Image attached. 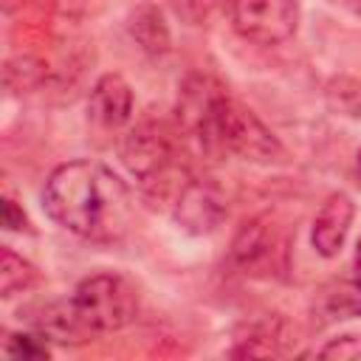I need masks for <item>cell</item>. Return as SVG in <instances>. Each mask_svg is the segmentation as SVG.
Segmentation results:
<instances>
[{
	"mask_svg": "<svg viewBox=\"0 0 361 361\" xmlns=\"http://www.w3.org/2000/svg\"><path fill=\"white\" fill-rule=\"evenodd\" d=\"M127 28H130V37L138 42V48L147 51V54H155L158 56V54H166L169 45H172L169 25L164 23V14L155 6H149V3L138 6L130 14Z\"/></svg>",
	"mask_w": 361,
	"mask_h": 361,
	"instance_id": "12",
	"label": "cell"
},
{
	"mask_svg": "<svg viewBox=\"0 0 361 361\" xmlns=\"http://www.w3.org/2000/svg\"><path fill=\"white\" fill-rule=\"evenodd\" d=\"M293 327L282 313H265L245 322L234 336L231 355H282L293 344Z\"/></svg>",
	"mask_w": 361,
	"mask_h": 361,
	"instance_id": "9",
	"label": "cell"
},
{
	"mask_svg": "<svg viewBox=\"0 0 361 361\" xmlns=\"http://www.w3.org/2000/svg\"><path fill=\"white\" fill-rule=\"evenodd\" d=\"M322 358H338V361H353L361 358V336H338L333 341H327L319 350Z\"/></svg>",
	"mask_w": 361,
	"mask_h": 361,
	"instance_id": "18",
	"label": "cell"
},
{
	"mask_svg": "<svg viewBox=\"0 0 361 361\" xmlns=\"http://www.w3.org/2000/svg\"><path fill=\"white\" fill-rule=\"evenodd\" d=\"M316 305L327 319H358L361 316V282L355 276L330 282L322 288Z\"/></svg>",
	"mask_w": 361,
	"mask_h": 361,
	"instance_id": "13",
	"label": "cell"
},
{
	"mask_svg": "<svg viewBox=\"0 0 361 361\" xmlns=\"http://www.w3.org/2000/svg\"><path fill=\"white\" fill-rule=\"evenodd\" d=\"M3 226H6L8 231H23V228L28 226L25 212L17 206L14 197H3Z\"/></svg>",
	"mask_w": 361,
	"mask_h": 361,
	"instance_id": "19",
	"label": "cell"
},
{
	"mask_svg": "<svg viewBox=\"0 0 361 361\" xmlns=\"http://www.w3.org/2000/svg\"><path fill=\"white\" fill-rule=\"evenodd\" d=\"M228 0H172L175 14L189 25H203L212 20L214 11L226 8Z\"/></svg>",
	"mask_w": 361,
	"mask_h": 361,
	"instance_id": "17",
	"label": "cell"
},
{
	"mask_svg": "<svg viewBox=\"0 0 361 361\" xmlns=\"http://www.w3.org/2000/svg\"><path fill=\"white\" fill-rule=\"evenodd\" d=\"M34 282H37V268L6 245L0 251V296L8 299L20 290H28Z\"/></svg>",
	"mask_w": 361,
	"mask_h": 361,
	"instance_id": "15",
	"label": "cell"
},
{
	"mask_svg": "<svg viewBox=\"0 0 361 361\" xmlns=\"http://www.w3.org/2000/svg\"><path fill=\"white\" fill-rule=\"evenodd\" d=\"M192 138L209 158L237 155L251 164H276L285 158L279 138L257 118V113H251L228 93L217 102L206 124Z\"/></svg>",
	"mask_w": 361,
	"mask_h": 361,
	"instance_id": "2",
	"label": "cell"
},
{
	"mask_svg": "<svg viewBox=\"0 0 361 361\" xmlns=\"http://www.w3.org/2000/svg\"><path fill=\"white\" fill-rule=\"evenodd\" d=\"M48 217L90 243H116L133 223L127 183L99 161H68L56 166L42 189Z\"/></svg>",
	"mask_w": 361,
	"mask_h": 361,
	"instance_id": "1",
	"label": "cell"
},
{
	"mask_svg": "<svg viewBox=\"0 0 361 361\" xmlns=\"http://www.w3.org/2000/svg\"><path fill=\"white\" fill-rule=\"evenodd\" d=\"M347 3H350V6H353L358 14H361V0H347Z\"/></svg>",
	"mask_w": 361,
	"mask_h": 361,
	"instance_id": "21",
	"label": "cell"
},
{
	"mask_svg": "<svg viewBox=\"0 0 361 361\" xmlns=\"http://www.w3.org/2000/svg\"><path fill=\"white\" fill-rule=\"evenodd\" d=\"M71 302L90 333H116L138 313V290L118 274H93L82 279Z\"/></svg>",
	"mask_w": 361,
	"mask_h": 361,
	"instance_id": "4",
	"label": "cell"
},
{
	"mask_svg": "<svg viewBox=\"0 0 361 361\" xmlns=\"http://www.w3.org/2000/svg\"><path fill=\"white\" fill-rule=\"evenodd\" d=\"M178 158V135L161 118H141L121 138V161L147 195L164 197L169 189L178 195L183 186V180H175Z\"/></svg>",
	"mask_w": 361,
	"mask_h": 361,
	"instance_id": "3",
	"label": "cell"
},
{
	"mask_svg": "<svg viewBox=\"0 0 361 361\" xmlns=\"http://www.w3.org/2000/svg\"><path fill=\"white\" fill-rule=\"evenodd\" d=\"M353 276L361 282V237L355 243V254H353Z\"/></svg>",
	"mask_w": 361,
	"mask_h": 361,
	"instance_id": "20",
	"label": "cell"
},
{
	"mask_svg": "<svg viewBox=\"0 0 361 361\" xmlns=\"http://www.w3.org/2000/svg\"><path fill=\"white\" fill-rule=\"evenodd\" d=\"M279 240L265 217L245 220L231 240V259L245 274H268L276 262Z\"/></svg>",
	"mask_w": 361,
	"mask_h": 361,
	"instance_id": "8",
	"label": "cell"
},
{
	"mask_svg": "<svg viewBox=\"0 0 361 361\" xmlns=\"http://www.w3.org/2000/svg\"><path fill=\"white\" fill-rule=\"evenodd\" d=\"M223 11L231 28L254 45L288 42L299 28L296 0H228Z\"/></svg>",
	"mask_w": 361,
	"mask_h": 361,
	"instance_id": "5",
	"label": "cell"
},
{
	"mask_svg": "<svg viewBox=\"0 0 361 361\" xmlns=\"http://www.w3.org/2000/svg\"><path fill=\"white\" fill-rule=\"evenodd\" d=\"M228 214V200L212 178H186L175 195V220L189 234L214 231Z\"/></svg>",
	"mask_w": 361,
	"mask_h": 361,
	"instance_id": "6",
	"label": "cell"
},
{
	"mask_svg": "<svg viewBox=\"0 0 361 361\" xmlns=\"http://www.w3.org/2000/svg\"><path fill=\"white\" fill-rule=\"evenodd\" d=\"M3 73H6V87L8 90L28 93V90H37L48 79V65L39 56L20 54V56H11L6 62V71Z\"/></svg>",
	"mask_w": 361,
	"mask_h": 361,
	"instance_id": "14",
	"label": "cell"
},
{
	"mask_svg": "<svg viewBox=\"0 0 361 361\" xmlns=\"http://www.w3.org/2000/svg\"><path fill=\"white\" fill-rule=\"evenodd\" d=\"M353 214H355V203L344 192H333L322 203L319 214L313 217V228H310V245L316 248V254L336 257L344 248V240L353 226Z\"/></svg>",
	"mask_w": 361,
	"mask_h": 361,
	"instance_id": "10",
	"label": "cell"
},
{
	"mask_svg": "<svg viewBox=\"0 0 361 361\" xmlns=\"http://www.w3.org/2000/svg\"><path fill=\"white\" fill-rule=\"evenodd\" d=\"M6 355L11 358H23V361H45L51 355L48 350V338L37 330H28V333H8L6 338Z\"/></svg>",
	"mask_w": 361,
	"mask_h": 361,
	"instance_id": "16",
	"label": "cell"
},
{
	"mask_svg": "<svg viewBox=\"0 0 361 361\" xmlns=\"http://www.w3.org/2000/svg\"><path fill=\"white\" fill-rule=\"evenodd\" d=\"M28 322L37 333H42L48 341H56V344H82V341H87V336H93L76 316L73 302L42 305L28 316Z\"/></svg>",
	"mask_w": 361,
	"mask_h": 361,
	"instance_id": "11",
	"label": "cell"
},
{
	"mask_svg": "<svg viewBox=\"0 0 361 361\" xmlns=\"http://www.w3.org/2000/svg\"><path fill=\"white\" fill-rule=\"evenodd\" d=\"M133 116V87L118 73L96 79L87 96V121L99 130H121Z\"/></svg>",
	"mask_w": 361,
	"mask_h": 361,
	"instance_id": "7",
	"label": "cell"
}]
</instances>
